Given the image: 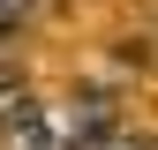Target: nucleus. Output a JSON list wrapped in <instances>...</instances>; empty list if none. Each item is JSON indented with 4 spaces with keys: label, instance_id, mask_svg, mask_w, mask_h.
<instances>
[{
    "label": "nucleus",
    "instance_id": "1",
    "mask_svg": "<svg viewBox=\"0 0 158 150\" xmlns=\"http://www.w3.org/2000/svg\"><path fill=\"white\" fill-rule=\"evenodd\" d=\"M0 150H60V135H53V120H45L38 105L15 98V112L0 120Z\"/></svg>",
    "mask_w": 158,
    "mask_h": 150
},
{
    "label": "nucleus",
    "instance_id": "3",
    "mask_svg": "<svg viewBox=\"0 0 158 150\" xmlns=\"http://www.w3.org/2000/svg\"><path fill=\"white\" fill-rule=\"evenodd\" d=\"M0 90H15V75H8V68H0Z\"/></svg>",
    "mask_w": 158,
    "mask_h": 150
},
{
    "label": "nucleus",
    "instance_id": "2",
    "mask_svg": "<svg viewBox=\"0 0 158 150\" xmlns=\"http://www.w3.org/2000/svg\"><path fill=\"white\" fill-rule=\"evenodd\" d=\"M90 150H143V143H128V135H106V143H90Z\"/></svg>",
    "mask_w": 158,
    "mask_h": 150
}]
</instances>
